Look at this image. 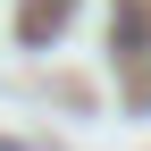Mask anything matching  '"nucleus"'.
<instances>
[{
  "label": "nucleus",
  "instance_id": "nucleus-1",
  "mask_svg": "<svg viewBox=\"0 0 151 151\" xmlns=\"http://www.w3.org/2000/svg\"><path fill=\"white\" fill-rule=\"evenodd\" d=\"M67 9H76V0H25V34H34V42H42V34H59Z\"/></svg>",
  "mask_w": 151,
  "mask_h": 151
},
{
  "label": "nucleus",
  "instance_id": "nucleus-2",
  "mask_svg": "<svg viewBox=\"0 0 151 151\" xmlns=\"http://www.w3.org/2000/svg\"><path fill=\"white\" fill-rule=\"evenodd\" d=\"M0 151H17V143H0Z\"/></svg>",
  "mask_w": 151,
  "mask_h": 151
}]
</instances>
